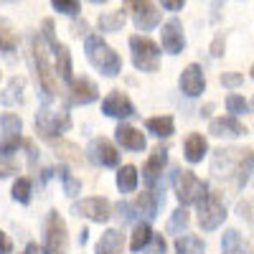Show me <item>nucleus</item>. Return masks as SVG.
<instances>
[{
  "label": "nucleus",
  "mask_w": 254,
  "mask_h": 254,
  "mask_svg": "<svg viewBox=\"0 0 254 254\" xmlns=\"http://www.w3.org/2000/svg\"><path fill=\"white\" fill-rule=\"evenodd\" d=\"M173 186H176V196H178L181 206H193L208 193V183L201 181L190 171H178L173 178Z\"/></svg>",
  "instance_id": "nucleus-4"
},
{
  "label": "nucleus",
  "mask_w": 254,
  "mask_h": 254,
  "mask_svg": "<svg viewBox=\"0 0 254 254\" xmlns=\"http://www.w3.org/2000/svg\"><path fill=\"white\" fill-rule=\"evenodd\" d=\"M44 38H46L49 44H51V49L59 44V41H56V36H54V20H51V18H46V20H44Z\"/></svg>",
  "instance_id": "nucleus-41"
},
{
  "label": "nucleus",
  "mask_w": 254,
  "mask_h": 254,
  "mask_svg": "<svg viewBox=\"0 0 254 254\" xmlns=\"http://www.w3.org/2000/svg\"><path fill=\"white\" fill-rule=\"evenodd\" d=\"M54 51H56V74L64 81H71V54H69V49L64 44H56Z\"/></svg>",
  "instance_id": "nucleus-29"
},
{
  "label": "nucleus",
  "mask_w": 254,
  "mask_h": 254,
  "mask_svg": "<svg viewBox=\"0 0 254 254\" xmlns=\"http://www.w3.org/2000/svg\"><path fill=\"white\" fill-rule=\"evenodd\" d=\"M178 87L186 97H198L203 94L206 89V79H203V69L198 64H188V66L181 71V79H178Z\"/></svg>",
  "instance_id": "nucleus-16"
},
{
  "label": "nucleus",
  "mask_w": 254,
  "mask_h": 254,
  "mask_svg": "<svg viewBox=\"0 0 254 254\" xmlns=\"http://www.w3.org/2000/svg\"><path fill=\"white\" fill-rule=\"evenodd\" d=\"M0 254H13V242L5 231H0Z\"/></svg>",
  "instance_id": "nucleus-42"
},
{
  "label": "nucleus",
  "mask_w": 254,
  "mask_h": 254,
  "mask_svg": "<svg viewBox=\"0 0 254 254\" xmlns=\"http://www.w3.org/2000/svg\"><path fill=\"white\" fill-rule=\"evenodd\" d=\"M226 110L231 112V115H247L249 112V102L242 97V94H234V92H231L229 97H226Z\"/></svg>",
  "instance_id": "nucleus-36"
},
{
  "label": "nucleus",
  "mask_w": 254,
  "mask_h": 254,
  "mask_svg": "<svg viewBox=\"0 0 254 254\" xmlns=\"http://www.w3.org/2000/svg\"><path fill=\"white\" fill-rule=\"evenodd\" d=\"M208 132L214 135V137H242V135L247 132V127H244L234 115H226V117H216V120H211Z\"/></svg>",
  "instance_id": "nucleus-19"
},
{
  "label": "nucleus",
  "mask_w": 254,
  "mask_h": 254,
  "mask_svg": "<svg viewBox=\"0 0 254 254\" xmlns=\"http://www.w3.org/2000/svg\"><path fill=\"white\" fill-rule=\"evenodd\" d=\"M89 3H107V0H89Z\"/></svg>",
  "instance_id": "nucleus-48"
},
{
  "label": "nucleus",
  "mask_w": 254,
  "mask_h": 254,
  "mask_svg": "<svg viewBox=\"0 0 254 254\" xmlns=\"http://www.w3.org/2000/svg\"><path fill=\"white\" fill-rule=\"evenodd\" d=\"M160 46L165 54L171 56H178L183 49H186V36H183V26L178 18H171L163 23V31H160Z\"/></svg>",
  "instance_id": "nucleus-13"
},
{
  "label": "nucleus",
  "mask_w": 254,
  "mask_h": 254,
  "mask_svg": "<svg viewBox=\"0 0 254 254\" xmlns=\"http://www.w3.org/2000/svg\"><path fill=\"white\" fill-rule=\"evenodd\" d=\"M249 76H252V79H254V66H252V69H249Z\"/></svg>",
  "instance_id": "nucleus-49"
},
{
  "label": "nucleus",
  "mask_w": 254,
  "mask_h": 254,
  "mask_svg": "<svg viewBox=\"0 0 254 254\" xmlns=\"http://www.w3.org/2000/svg\"><path fill=\"white\" fill-rule=\"evenodd\" d=\"M122 249H125V237L120 234L117 229H107V231L99 237L94 252H97V254H122Z\"/></svg>",
  "instance_id": "nucleus-22"
},
{
  "label": "nucleus",
  "mask_w": 254,
  "mask_h": 254,
  "mask_svg": "<svg viewBox=\"0 0 254 254\" xmlns=\"http://www.w3.org/2000/svg\"><path fill=\"white\" fill-rule=\"evenodd\" d=\"M206 153H208L206 137L198 135V132H190V135L186 137V142H183V155H186V160H188L190 165H196V163H201V160L206 158Z\"/></svg>",
  "instance_id": "nucleus-21"
},
{
  "label": "nucleus",
  "mask_w": 254,
  "mask_h": 254,
  "mask_svg": "<svg viewBox=\"0 0 254 254\" xmlns=\"http://www.w3.org/2000/svg\"><path fill=\"white\" fill-rule=\"evenodd\" d=\"M221 249H224V254H252V249L244 244V239H242V234L237 229H226L224 231Z\"/></svg>",
  "instance_id": "nucleus-23"
},
{
  "label": "nucleus",
  "mask_w": 254,
  "mask_h": 254,
  "mask_svg": "<svg viewBox=\"0 0 254 254\" xmlns=\"http://www.w3.org/2000/svg\"><path fill=\"white\" fill-rule=\"evenodd\" d=\"M165 239L160 237V234H153V239L147 242V247H145V254H165Z\"/></svg>",
  "instance_id": "nucleus-39"
},
{
  "label": "nucleus",
  "mask_w": 254,
  "mask_h": 254,
  "mask_svg": "<svg viewBox=\"0 0 254 254\" xmlns=\"http://www.w3.org/2000/svg\"><path fill=\"white\" fill-rule=\"evenodd\" d=\"M84 51L94 69H99L104 76H117L122 71V59L117 56V51H112V46L104 41L99 33H89L84 41Z\"/></svg>",
  "instance_id": "nucleus-2"
},
{
  "label": "nucleus",
  "mask_w": 254,
  "mask_h": 254,
  "mask_svg": "<svg viewBox=\"0 0 254 254\" xmlns=\"http://www.w3.org/2000/svg\"><path fill=\"white\" fill-rule=\"evenodd\" d=\"M23 87H26V79H23V76H13L10 84L5 87V92L0 94V102H3L5 107H10V104H18L20 99H23Z\"/></svg>",
  "instance_id": "nucleus-28"
},
{
  "label": "nucleus",
  "mask_w": 254,
  "mask_h": 254,
  "mask_svg": "<svg viewBox=\"0 0 254 254\" xmlns=\"http://www.w3.org/2000/svg\"><path fill=\"white\" fill-rule=\"evenodd\" d=\"M214 178L231 181L237 188H244L254 173V150L252 147H219L211 158Z\"/></svg>",
  "instance_id": "nucleus-1"
},
{
  "label": "nucleus",
  "mask_w": 254,
  "mask_h": 254,
  "mask_svg": "<svg viewBox=\"0 0 254 254\" xmlns=\"http://www.w3.org/2000/svg\"><path fill=\"white\" fill-rule=\"evenodd\" d=\"M13 201H18V203H28L31 201V181L28 178H18L15 183H13Z\"/></svg>",
  "instance_id": "nucleus-35"
},
{
  "label": "nucleus",
  "mask_w": 254,
  "mask_h": 254,
  "mask_svg": "<svg viewBox=\"0 0 254 254\" xmlns=\"http://www.w3.org/2000/svg\"><path fill=\"white\" fill-rule=\"evenodd\" d=\"M117 211H120L122 221H132V219H135V214H132V206H130V203H117Z\"/></svg>",
  "instance_id": "nucleus-45"
},
{
  "label": "nucleus",
  "mask_w": 254,
  "mask_h": 254,
  "mask_svg": "<svg viewBox=\"0 0 254 254\" xmlns=\"http://www.w3.org/2000/svg\"><path fill=\"white\" fill-rule=\"evenodd\" d=\"M59 178H61V183H64V193H66L69 198H74V196L81 193V181L74 178L66 168H59Z\"/></svg>",
  "instance_id": "nucleus-34"
},
{
  "label": "nucleus",
  "mask_w": 254,
  "mask_h": 254,
  "mask_svg": "<svg viewBox=\"0 0 254 254\" xmlns=\"http://www.w3.org/2000/svg\"><path fill=\"white\" fill-rule=\"evenodd\" d=\"M165 165H168V150L160 145V147H155V150L150 153V158H147L145 165H142V181L147 183V188H158Z\"/></svg>",
  "instance_id": "nucleus-15"
},
{
  "label": "nucleus",
  "mask_w": 254,
  "mask_h": 254,
  "mask_svg": "<svg viewBox=\"0 0 254 254\" xmlns=\"http://www.w3.org/2000/svg\"><path fill=\"white\" fill-rule=\"evenodd\" d=\"M97 97H99V89L92 79L81 76V79L69 81V102L71 104H92Z\"/></svg>",
  "instance_id": "nucleus-17"
},
{
  "label": "nucleus",
  "mask_w": 254,
  "mask_h": 254,
  "mask_svg": "<svg viewBox=\"0 0 254 254\" xmlns=\"http://www.w3.org/2000/svg\"><path fill=\"white\" fill-rule=\"evenodd\" d=\"M18 44H20V38L13 31V26L8 23L5 18H0V51H3V54H13V51H18Z\"/></svg>",
  "instance_id": "nucleus-26"
},
{
  "label": "nucleus",
  "mask_w": 254,
  "mask_h": 254,
  "mask_svg": "<svg viewBox=\"0 0 254 254\" xmlns=\"http://www.w3.org/2000/svg\"><path fill=\"white\" fill-rule=\"evenodd\" d=\"M125 8L132 13V23L137 31H153L160 26V10L153 0H125Z\"/></svg>",
  "instance_id": "nucleus-9"
},
{
  "label": "nucleus",
  "mask_w": 254,
  "mask_h": 254,
  "mask_svg": "<svg viewBox=\"0 0 254 254\" xmlns=\"http://www.w3.org/2000/svg\"><path fill=\"white\" fill-rule=\"evenodd\" d=\"M150 239H153V229H150V224H147V221H140V224H135V229H132L130 249H132V252H142Z\"/></svg>",
  "instance_id": "nucleus-30"
},
{
  "label": "nucleus",
  "mask_w": 254,
  "mask_h": 254,
  "mask_svg": "<svg viewBox=\"0 0 254 254\" xmlns=\"http://www.w3.org/2000/svg\"><path fill=\"white\" fill-rule=\"evenodd\" d=\"M145 127H147V132L155 135V137H171L176 132V122H173L171 115H165V117H150V120L145 122Z\"/></svg>",
  "instance_id": "nucleus-24"
},
{
  "label": "nucleus",
  "mask_w": 254,
  "mask_h": 254,
  "mask_svg": "<svg viewBox=\"0 0 254 254\" xmlns=\"http://www.w3.org/2000/svg\"><path fill=\"white\" fill-rule=\"evenodd\" d=\"M69 249V231L59 211H51L46 219V237H44V254H66Z\"/></svg>",
  "instance_id": "nucleus-7"
},
{
  "label": "nucleus",
  "mask_w": 254,
  "mask_h": 254,
  "mask_svg": "<svg viewBox=\"0 0 254 254\" xmlns=\"http://www.w3.org/2000/svg\"><path fill=\"white\" fill-rule=\"evenodd\" d=\"M188 224H190V214L186 211V206H178L173 211L171 221H168V234H183V231L188 229Z\"/></svg>",
  "instance_id": "nucleus-32"
},
{
  "label": "nucleus",
  "mask_w": 254,
  "mask_h": 254,
  "mask_svg": "<svg viewBox=\"0 0 254 254\" xmlns=\"http://www.w3.org/2000/svg\"><path fill=\"white\" fill-rule=\"evenodd\" d=\"M160 5L165 10H171V13H178L183 5H186V0H160Z\"/></svg>",
  "instance_id": "nucleus-43"
},
{
  "label": "nucleus",
  "mask_w": 254,
  "mask_h": 254,
  "mask_svg": "<svg viewBox=\"0 0 254 254\" xmlns=\"http://www.w3.org/2000/svg\"><path fill=\"white\" fill-rule=\"evenodd\" d=\"M115 137H117V142L125 147V150H132V153H140V150H145V145H147L145 135L137 130V127L127 125V122H120V125H117Z\"/></svg>",
  "instance_id": "nucleus-18"
},
{
  "label": "nucleus",
  "mask_w": 254,
  "mask_h": 254,
  "mask_svg": "<svg viewBox=\"0 0 254 254\" xmlns=\"http://www.w3.org/2000/svg\"><path fill=\"white\" fill-rule=\"evenodd\" d=\"M74 214L76 216H84L89 221H97V224H107L112 219V203L102 196H92V198H84L79 203H74Z\"/></svg>",
  "instance_id": "nucleus-11"
},
{
  "label": "nucleus",
  "mask_w": 254,
  "mask_h": 254,
  "mask_svg": "<svg viewBox=\"0 0 254 254\" xmlns=\"http://www.w3.org/2000/svg\"><path fill=\"white\" fill-rule=\"evenodd\" d=\"M196 206H198V226L203 231H214V229H219L224 224L226 206H224V201H221L219 193H211V190H208V193Z\"/></svg>",
  "instance_id": "nucleus-6"
},
{
  "label": "nucleus",
  "mask_w": 254,
  "mask_h": 254,
  "mask_svg": "<svg viewBox=\"0 0 254 254\" xmlns=\"http://www.w3.org/2000/svg\"><path fill=\"white\" fill-rule=\"evenodd\" d=\"M224 49H226L224 36H216V38H214V44H211V54H214V56H224Z\"/></svg>",
  "instance_id": "nucleus-44"
},
{
  "label": "nucleus",
  "mask_w": 254,
  "mask_h": 254,
  "mask_svg": "<svg viewBox=\"0 0 254 254\" xmlns=\"http://www.w3.org/2000/svg\"><path fill=\"white\" fill-rule=\"evenodd\" d=\"M31 56H33V66H36V74H38L41 89L46 92L49 99L56 97V94H59V79H56V74H54V69H51L49 56H46V49H44V44H41L38 36H33V51H31Z\"/></svg>",
  "instance_id": "nucleus-5"
},
{
  "label": "nucleus",
  "mask_w": 254,
  "mask_h": 254,
  "mask_svg": "<svg viewBox=\"0 0 254 254\" xmlns=\"http://www.w3.org/2000/svg\"><path fill=\"white\" fill-rule=\"evenodd\" d=\"M221 84L224 87H229V89H237V87H242L244 84V74H221Z\"/></svg>",
  "instance_id": "nucleus-40"
},
{
  "label": "nucleus",
  "mask_w": 254,
  "mask_h": 254,
  "mask_svg": "<svg viewBox=\"0 0 254 254\" xmlns=\"http://www.w3.org/2000/svg\"><path fill=\"white\" fill-rule=\"evenodd\" d=\"M0 130H3V137H0V155H13L20 145H23V122H20L18 115L5 112L0 117Z\"/></svg>",
  "instance_id": "nucleus-10"
},
{
  "label": "nucleus",
  "mask_w": 254,
  "mask_h": 254,
  "mask_svg": "<svg viewBox=\"0 0 254 254\" xmlns=\"http://www.w3.org/2000/svg\"><path fill=\"white\" fill-rule=\"evenodd\" d=\"M102 112L107 117H115V120H127V117L135 115V104L125 92L112 89L107 97L102 99Z\"/></svg>",
  "instance_id": "nucleus-12"
},
{
  "label": "nucleus",
  "mask_w": 254,
  "mask_h": 254,
  "mask_svg": "<svg viewBox=\"0 0 254 254\" xmlns=\"http://www.w3.org/2000/svg\"><path fill=\"white\" fill-rule=\"evenodd\" d=\"M137 168L135 165H122L120 171H117V188L122 190V193H132V190L137 188Z\"/></svg>",
  "instance_id": "nucleus-27"
},
{
  "label": "nucleus",
  "mask_w": 254,
  "mask_h": 254,
  "mask_svg": "<svg viewBox=\"0 0 254 254\" xmlns=\"http://www.w3.org/2000/svg\"><path fill=\"white\" fill-rule=\"evenodd\" d=\"M71 127V117L69 112H61V110H38L36 115V130L41 137H46V140H54L59 135H64Z\"/></svg>",
  "instance_id": "nucleus-8"
},
{
  "label": "nucleus",
  "mask_w": 254,
  "mask_h": 254,
  "mask_svg": "<svg viewBox=\"0 0 254 254\" xmlns=\"http://www.w3.org/2000/svg\"><path fill=\"white\" fill-rule=\"evenodd\" d=\"M18 171V163L10 155H0V178H8Z\"/></svg>",
  "instance_id": "nucleus-38"
},
{
  "label": "nucleus",
  "mask_w": 254,
  "mask_h": 254,
  "mask_svg": "<svg viewBox=\"0 0 254 254\" xmlns=\"http://www.w3.org/2000/svg\"><path fill=\"white\" fill-rule=\"evenodd\" d=\"M54 145V150H56V155L59 158H64V160H69V163H81V153H79V147L76 145H71V142H51Z\"/></svg>",
  "instance_id": "nucleus-33"
},
{
  "label": "nucleus",
  "mask_w": 254,
  "mask_h": 254,
  "mask_svg": "<svg viewBox=\"0 0 254 254\" xmlns=\"http://www.w3.org/2000/svg\"><path fill=\"white\" fill-rule=\"evenodd\" d=\"M206 252V244H203V239L201 237H196V234H178V239H176V254H203Z\"/></svg>",
  "instance_id": "nucleus-25"
},
{
  "label": "nucleus",
  "mask_w": 254,
  "mask_h": 254,
  "mask_svg": "<svg viewBox=\"0 0 254 254\" xmlns=\"http://www.w3.org/2000/svg\"><path fill=\"white\" fill-rule=\"evenodd\" d=\"M51 5H54V10H59L64 15H79V10H81L79 0H51Z\"/></svg>",
  "instance_id": "nucleus-37"
},
{
  "label": "nucleus",
  "mask_w": 254,
  "mask_h": 254,
  "mask_svg": "<svg viewBox=\"0 0 254 254\" xmlns=\"http://www.w3.org/2000/svg\"><path fill=\"white\" fill-rule=\"evenodd\" d=\"M23 254H38V244H28Z\"/></svg>",
  "instance_id": "nucleus-47"
},
{
  "label": "nucleus",
  "mask_w": 254,
  "mask_h": 254,
  "mask_svg": "<svg viewBox=\"0 0 254 254\" xmlns=\"http://www.w3.org/2000/svg\"><path fill=\"white\" fill-rule=\"evenodd\" d=\"M160 203H163V196L158 193V188H150V190H142V193L135 198L132 208L140 211V216H145V219H155Z\"/></svg>",
  "instance_id": "nucleus-20"
},
{
  "label": "nucleus",
  "mask_w": 254,
  "mask_h": 254,
  "mask_svg": "<svg viewBox=\"0 0 254 254\" xmlns=\"http://www.w3.org/2000/svg\"><path fill=\"white\" fill-rule=\"evenodd\" d=\"M130 51H132V64L137 71H158L160 64V46L145 33L130 36Z\"/></svg>",
  "instance_id": "nucleus-3"
},
{
  "label": "nucleus",
  "mask_w": 254,
  "mask_h": 254,
  "mask_svg": "<svg viewBox=\"0 0 254 254\" xmlns=\"http://www.w3.org/2000/svg\"><path fill=\"white\" fill-rule=\"evenodd\" d=\"M87 28H89V26L84 23V20H81V23H74V33H76V36H84V33H87Z\"/></svg>",
  "instance_id": "nucleus-46"
},
{
  "label": "nucleus",
  "mask_w": 254,
  "mask_h": 254,
  "mask_svg": "<svg viewBox=\"0 0 254 254\" xmlns=\"http://www.w3.org/2000/svg\"><path fill=\"white\" fill-rule=\"evenodd\" d=\"M87 153H89V160L102 165V168H115L120 163V153H117V147L107 140V137H94L87 147Z\"/></svg>",
  "instance_id": "nucleus-14"
},
{
  "label": "nucleus",
  "mask_w": 254,
  "mask_h": 254,
  "mask_svg": "<svg viewBox=\"0 0 254 254\" xmlns=\"http://www.w3.org/2000/svg\"><path fill=\"white\" fill-rule=\"evenodd\" d=\"M99 31H107V33H115V31H122L125 26V13L122 10H115V13H102L99 20H97Z\"/></svg>",
  "instance_id": "nucleus-31"
}]
</instances>
